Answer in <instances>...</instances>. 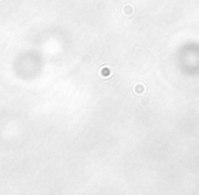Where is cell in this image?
<instances>
[{
  "instance_id": "1",
  "label": "cell",
  "mask_w": 199,
  "mask_h": 195,
  "mask_svg": "<svg viewBox=\"0 0 199 195\" xmlns=\"http://www.w3.org/2000/svg\"><path fill=\"white\" fill-rule=\"evenodd\" d=\"M112 74H113V71H112V68L108 66H104L101 67V70H100V75L102 78H105V79H108V78L112 77Z\"/></svg>"
},
{
  "instance_id": "3",
  "label": "cell",
  "mask_w": 199,
  "mask_h": 195,
  "mask_svg": "<svg viewBox=\"0 0 199 195\" xmlns=\"http://www.w3.org/2000/svg\"><path fill=\"white\" fill-rule=\"evenodd\" d=\"M123 14L124 15H132L134 14V7L132 5H130V4H126L124 7H123Z\"/></svg>"
},
{
  "instance_id": "2",
  "label": "cell",
  "mask_w": 199,
  "mask_h": 195,
  "mask_svg": "<svg viewBox=\"0 0 199 195\" xmlns=\"http://www.w3.org/2000/svg\"><path fill=\"white\" fill-rule=\"evenodd\" d=\"M134 93L135 94H143L145 93V85L143 83H136L134 86Z\"/></svg>"
}]
</instances>
